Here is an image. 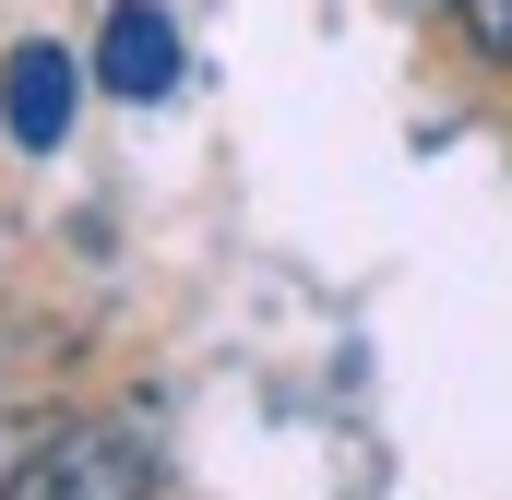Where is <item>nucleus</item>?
Instances as JSON below:
<instances>
[{"label":"nucleus","instance_id":"2","mask_svg":"<svg viewBox=\"0 0 512 500\" xmlns=\"http://www.w3.org/2000/svg\"><path fill=\"white\" fill-rule=\"evenodd\" d=\"M72 108H84V60H72L60 36H24V48L0 60V131H12L24 155H60V143H72Z\"/></svg>","mask_w":512,"mask_h":500},{"label":"nucleus","instance_id":"1","mask_svg":"<svg viewBox=\"0 0 512 500\" xmlns=\"http://www.w3.org/2000/svg\"><path fill=\"white\" fill-rule=\"evenodd\" d=\"M0 500H155V429L143 417H72L0 477Z\"/></svg>","mask_w":512,"mask_h":500},{"label":"nucleus","instance_id":"4","mask_svg":"<svg viewBox=\"0 0 512 500\" xmlns=\"http://www.w3.org/2000/svg\"><path fill=\"white\" fill-rule=\"evenodd\" d=\"M441 12L465 24V48H477V60H501V72H512V0H441Z\"/></svg>","mask_w":512,"mask_h":500},{"label":"nucleus","instance_id":"3","mask_svg":"<svg viewBox=\"0 0 512 500\" xmlns=\"http://www.w3.org/2000/svg\"><path fill=\"white\" fill-rule=\"evenodd\" d=\"M96 84L131 96V108H155V96L179 84V12H167V0H120V12L96 24Z\"/></svg>","mask_w":512,"mask_h":500}]
</instances>
